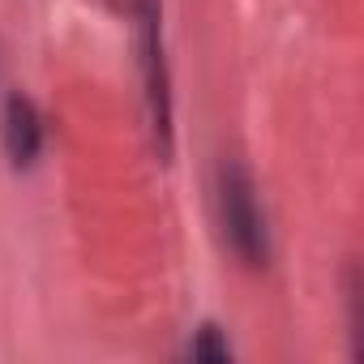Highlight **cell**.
<instances>
[{
	"label": "cell",
	"instance_id": "obj_1",
	"mask_svg": "<svg viewBox=\"0 0 364 364\" xmlns=\"http://www.w3.org/2000/svg\"><path fill=\"white\" fill-rule=\"evenodd\" d=\"M215 215L232 257L249 270H262L270 262V219L257 193V180L240 159H223L215 171Z\"/></svg>",
	"mask_w": 364,
	"mask_h": 364
},
{
	"label": "cell",
	"instance_id": "obj_3",
	"mask_svg": "<svg viewBox=\"0 0 364 364\" xmlns=\"http://www.w3.org/2000/svg\"><path fill=\"white\" fill-rule=\"evenodd\" d=\"M0 141H5V154L18 171L35 167V159L43 150V116H39L35 99H26V95L5 99V107H0Z\"/></svg>",
	"mask_w": 364,
	"mask_h": 364
},
{
	"label": "cell",
	"instance_id": "obj_2",
	"mask_svg": "<svg viewBox=\"0 0 364 364\" xmlns=\"http://www.w3.org/2000/svg\"><path fill=\"white\" fill-rule=\"evenodd\" d=\"M137 65H141V95L150 112V129L159 137V150H171V77L163 56V18L159 0H141L137 9Z\"/></svg>",
	"mask_w": 364,
	"mask_h": 364
},
{
	"label": "cell",
	"instance_id": "obj_4",
	"mask_svg": "<svg viewBox=\"0 0 364 364\" xmlns=\"http://www.w3.org/2000/svg\"><path fill=\"white\" fill-rule=\"evenodd\" d=\"M185 355L189 360H232V343H228V334L219 330V326H198L193 330V338H189V347H185Z\"/></svg>",
	"mask_w": 364,
	"mask_h": 364
}]
</instances>
